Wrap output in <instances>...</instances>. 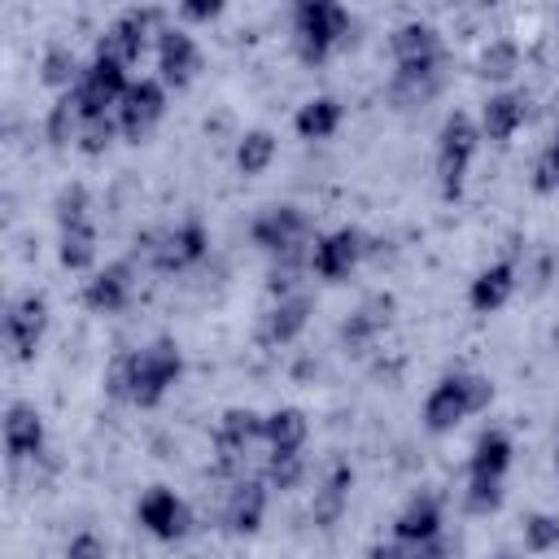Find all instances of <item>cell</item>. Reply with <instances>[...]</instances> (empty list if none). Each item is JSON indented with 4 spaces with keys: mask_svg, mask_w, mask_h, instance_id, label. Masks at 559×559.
Instances as JSON below:
<instances>
[{
    "mask_svg": "<svg viewBox=\"0 0 559 559\" xmlns=\"http://www.w3.org/2000/svg\"><path fill=\"white\" fill-rule=\"evenodd\" d=\"M349 489H354V467H349V463H332L328 476H323L319 489H314L310 520H314L319 528H332V524L345 515V507H349Z\"/></svg>",
    "mask_w": 559,
    "mask_h": 559,
    "instance_id": "603a6c76",
    "label": "cell"
},
{
    "mask_svg": "<svg viewBox=\"0 0 559 559\" xmlns=\"http://www.w3.org/2000/svg\"><path fill=\"white\" fill-rule=\"evenodd\" d=\"M271 489H297L301 480H306V459L301 454H266L262 459V472H258Z\"/></svg>",
    "mask_w": 559,
    "mask_h": 559,
    "instance_id": "d6a6232c",
    "label": "cell"
},
{
    "mask_svg": "<svg viewBox=\"0 0 559 559\" xmlns=\"http://www.w3.org/2000/svg\"><path fill=\"white\" fill-rule=\"evenodd\" d=\"M201 70V48L183 26H162L157 35V79L166 87H188Z\"/></svg>",
    "mask_w": 559,
    "mask_h": 559,
    "instance_id": "2e32d148",
    "label": "cell"
},
{
    "mask_svg": "<svg viewBox=\"0 0 559 559\" xmlns=\"http://www.w3.org/2000/svg\"><path fill=\"white\" fill-rule=\"evenodd\" d=\"M52 210H57V231H61V227L92 223V192H87L83 183H66V188L57 192Z\"/></svg>",
    "mask_w": 559,
    "mask_h": 559,
    "instance_id": "1f68e13d",
    "label": "cell"
},
{
    "mask_svg": "<svg viewBox=\"0 0 559 559\" xmlns=\"http://www.w3.org/2000/svg\"><path fill=\"white\" fill-rule=\"evenodd\" d=\"M127 87H131L127 66H118L109 57H92L83 66L79 83L70 87V96H74V105H79L83 118H100V114H114L118 109V100L127 96Z\"/></svg>",
    "mask_w": 559,
    "mask_h": 559,
    "instance_id": "30bf717a",
    "label": "cell"
},
{
    "mask_svg": "<svg viewBox=\"0 0 559 559\" xmlns=\"http://www.w3.org/2000/svg\"><path fill=\"white\" fill-rule=\"evenodd\" d=\"M183 376V354L170 336H157L140 349H122L109 367H105V393L118 397V402H131V406H157L175 380Z\"/></svg>",
    "mask_w": 559,
    "mask_h": 559,
    "instance_id": "7a4b0ae2",
    "label": "cell"
},
{
    "mask_svg": "<svg viewBox=\"0 0 559 559\" xmlns=\"http://www.w3.org/2000/svg\"><path fill=\"white\" fill-rule=\"evenodd\" d=\"M524 122H528V96H524V92H515V87L489 92V96H485V105H480V118H476L480 135H485V140H493V144H511V140H515V131H520Z\"/></svg>",
    "mask_w": 559,
    "mask_h": 559,
    "instance_id": "ac0fdd59",
    "label": "cell"
},
{
    "mask_svg": "<svg viewBox=\"0 0 559 559\" xmlns=\"http://www.w3.org/2000/svg\"><path fill=\"white\" fill-rule=\"evenodd\" d=\"M389 52H393V83L389 96L406 105H424L441 87V66H445V44L432 22L406 17L389 31Z\"/></svg>",
    "mask_w": 559,
    "mask_h": 559,
    "instance_id": "6da1fadb",
    "label": "cell"
},
{
    "mask_svg": "<svg viewBox=\"0 0 559 559\" xmlns=\"http://www.w3.org/2000/svg\"><path fill=\"white\" fill-rule=\"evenodd\" d=\"M367 559H411V546H402L397 537H393V542H376V546L367 550Z\"/></svg>",
    "mask_w": 559,
    "mask_h": 559,
    "instance_id": "ab89813d",
    "label": "cell"
},
{
    "mask_svg": "<svg viewBox=\"0 0 559 559\" xmlns=\"http://www.w3.org/2000/svg\"><path fill=\"white\" fill-rule=\"evenodd\" d=\"M480 127L472 114L454 109L445 114L441 131H437V188L445 201H459L463 197V183H467V170H472V157L480 148Z\"/></svg>",
    "mask_w": 559,
    "mask_h": 559,
    "instance_id": "52a82bcc",
    "label": "cell"
},
{
    "mask_svg": "<svg viewBox=\"0 0 559 559\" xmlns=\"http://www.w3.org/2000/svg\"><path fill=\"white\" fill-rule=\"evenodd\" d=\"M96 223H79V227H61L57 231V262L66 271H92L96 266Z\"/></svg>",
    "mask_w": 559,
    "mask_h": 559,
    "instance_id": "4316f807",
    "label": "cell"
},
{
    "mask_svg": "<svg viewBox=\"0 0 559 559\" xmlns=\"http://www.w3.org/2000/svg\"><path fill=\"white\" fill-rule=\"evenodd\" d=\"M249 236H253V245H258L262 253H271L280 266L310 262L314 231H310L306 210H297V205H266V210L249 223Z\"/></svg>",
    "mask_w": 559,
    "mask_h": 559,
    "instance_id": "8992f818",
    "label": "cell"
},
{
    "mask_svg": "<svg viewBox=\"0 0 559 559\" xmlns=\"http://www.w3.org/2000/svg\"><path fill=\"white\" fill-rule=\"evenodd\" d=\"M341 118H345V109H341L336 96H310V100L297 105L293 127H297L301 140H328V135H336Z\"/></svg>",
    "mask_w": 559,
    "mask_h": 559,
    "instance_id": "484cf974",
    "label": "cell"
},
{
    "mask_svg": "<svg viewBox=\"0 0 559 559\" xmlns=\"http://www.w3.org/2000/svg\"><path fill=\"white\" fill-rule=\"evenodd\" d=\"M515 70H520V44H515V39H489V44L480 48V61H476V74H480V79L507 83Z\"/></svg>",
    "mask_w": 559,
    "mask_h": 559,
    "instance_id": "4dcf8cb0",
    "label": "cell"
},
{
    "mask_svg": "<svg viewBox=\"0 0 559 559\" xmlns=\"http://www.w3.org/2000/svg\"><path fill=\"white\" fill-rule=\"evenodd\" d=\"M489 402H493L489 376H480V371H450L424 397V428L437 432V437L441 432H454L467 415L489 411Z\"/></svg>",
    "mask_w": 559,
    "mask_h": 559,
    "instance_id": "3957f363",
    "label": "cell"
},
{
    "mask_svg": "<svg viewBox=\"0 0 559 559\" xmlns=\"http://www.w3.org/2000/svg\"><path fill=\"white\" fill-rule=\"evenodd\" d=\"M162 22H166L162 9H127L105 26V35L96 39L92 57H109V61L131 70L148 48V35H162Z\"/></svg>",
    "mask_w": 559,
    "mask_h": 559,
    "instance_id": "ba28073f",
    "label": "cell"
},
{
    "mask_svg": "<svg viewBox=\"0 0 559 559\" xmlns=\"http://www.w3.org/2000/svg\"><path fill=\"white\" fill-rule=\"evenodd\" d=\"M122 131H118V118L114 114H100V118H83V131H79V153H87V157H100L114 140H118Z\"/></svg>",
    "mask_w": 559,
    "mask_h": 559,
    "instance_id": "836d02e7",
    "label": "cell"
},
{
    "mask_svg": "<svg viewBox=\"0 0 559 559\" xmlns=\"http://www.w3.org/2000/svg\"><path fill=\"white\" fill-rule=\"evenodd\" d=\"M389 323H393V297H389V293H371V297L358 301V310L341 323V341H345L349 349H367Z\"/></svg>",
    "mask_w": 559,
    "mask_h": 559,
    "instance_id": "44dd1931",
    "label": "cell"
},
{
    "mask_svg": "<svg viewBox=\"0 0 559 559\" xmlns=\"http://www.w3.org/2000/svg\"><path fill=\"white\" fill-rule=\"evenodd\" d=\"M511 293H515V262L502 258V262H489L485 271H476L472 288H467V301H472L476 314H493L511 301Z\"/></svg>",
    "mask_w": 559,
    "mask_h": 559,
    "instance_id": "7402d4cb",
    "label": "cell"
},
{
    "mask_svg": "<svg viewBox=\"0 0 559 559\" xmlns=\"http://www.w3.org/2000/svg\"><path fill=\"white\" fill-rule=\"evenodd\" d=\"M411 559H450V546H445V537H432L424 546H411Z\"/></svg>",
    "mask_w": 559,
    "mask_h": 559,
    "instance_id": "60d3db41",
    "label": "cell"
},
{
    "mask_svg": "<svg viewBox=\"0 0 559 559\" xmlns=\"http://www.w3.org/2000/svg\"><path fill=\"white\" fill-rule=\"evenodd\" d=\"M66 559H109V550H105V542L96 537V533H74L70 542H66Z\"/></svg>",
    "mask_w": 559,
    "mask_h": 559,
    "instance_id": "74e56055",
    "label": "cell"
},
{
    "mask_svg": "<svg viewBox=\"0 0 559 559\" xmlns=\"http://www.w3.org/2000/svg\"><path fill=\"white\" fill-rule=\"evenodd\" d=\"M79 74H83V66H79V57H74L70 44H48L44 48V57H39V83L44 87H52V92L66 96L79 83Z\"/></svg>",
    "mask_w": 559,
    "mask_h": 559,
    "instance_id": "83f0119b",
    "label": "cell"
},
{
    "mask_svg": "<svg viewBox=\"0 0 559 559\" xmlns=\"http://www.w3.org/2000/svg\"><path fill=\"white\" fill-rule=\"evenodd\" d=\"M393 537L402 546H424V542L441 537V502L432 493L406 498V507L393 515Z\"/></svg>",
    "mask_w": 559,
    "mask_h": 559,
    "instance_id": "ffe728a7",
    "label": "cell"
},
{
    "mask_svg": "<svg viewBox=\"0 0 559 559\" xmlns=\"http://www.w3.org/2000/svg\"><path fill=\"white\" fill-rule=\"evenodd\" d=\"M218 13H223L218 0H183V4H179V17H183V22H214Z\"/></svg>",
    "mask_w": 559,
    "mask_h": 559,
    "instance_id": "f35d334b",
    "label": "cell"
},
{
    "mask_svg": "<svg viewBox=\"0 0 559 559\" xmlns=\"http://www.w3.org/2000/svg\"><path fill=\"white\" fill-rule=\"evenodd\" d=\"M498 559H507V555H498Z\"/></svg>",
    "mask_w": 559,
    "mask_h": 559,
    "instance_id": "b9f144b4",
    "label": "cell"
},
{
    "mask_svg": "<svg viewBox=\"0 0 559 559\" xmlns=\"http://www.w3.org/2000/svg\"><path fill=\"white\" fill-rule=\"evenodd\" d=\"M533 192H559V122H555V135L546 140V148L533 162Z\"/></svg>",
    "mask_w": 559,
    "mask_h": 559,
    "instance_id": "d590c367",
    "label": "cell"
},
{
    "mask_svg": "<svg viewBox=\"0 0 559 559\" xmlns=\"http://www.w3.org/2000/svg\"><path fill=\"white\" fill-rule=\"evenodd\" d=\"M135 520H140V528L153 533L157 542H179V537H188V528H192V507H188L175 489L153 485V489L140 493Z\"/></svg>",
    "mask_w": 559,
    "mask_h": 559,
    "instance_id": "7c38bea8",
    "label": "cell"
},
{
    "mask_svg": "<svg viewBox=\"0 0 559 559\" xmlns=\"http://www.w3.org/2000/svg\"><path fill=\"white\" fill-rule=\"evenodd\" d=\"M271 162H275V135H271L266 127H253V131H245V135L236 140V170H240L245 179L266 175Z\"/></svg>",
    "mask_w": 559,
    "mask_h": 559,
    "instance_id": "f1b7e54d",
    "label": "cell"
},
{
    "mask_svg": "<svg viewBox=\"0 0 559 559\" xmlns=\"http://www.w3.org/2000/svg\"><path fill=\"white\" fill-rule=\"evenodd\" d=\"M266 498H271V485L262 476H240L227 485V498H223V524L227 533H258L262 520H266Z\"/></svg>",
    "mask_w": 559,
    "mask_h": 559,
    "instance_id": "5bb4252c",
    "label": "cell"
},
{
    "mask_svg": "<svg viewBox=\"0 0 559 559\" xmlns=\"http://www.w3.org/2000/svg\"><path fill=\"white\" fill-rule=\"evenodd\" d=\"M310 314H314V301H310L306 288H297V293H288V297H275V301L266 306L262 323H258V341H262V345H288V341H297V336L306 332Z\"/></svg>",
    "mask_w": 559,
    "mask_h": 559,
    "instance_id": "e0dca14e",
    "label": "cell"
},
{
    "mask_svg": "<svg viewBox=\"0 0 559 559\" xmlns=\"http://www.w3.org/2000/svg\"><path fill=\"white\" fill-rule=\"evenodd\" d=\"M524 546L533 555H546V550H559V515L550 511H537L524 520Z\"/></svg>",
    "mask_w": 559,
    "mask_h": 559,
    "instance_id": "e575fe53",
    "label": "cell"
},
{
    "mask_svg": "<svg viewBox=\"0 0 559 559\" xmlns=\"http://www.w3.org/2000/svg\"><path fill=\"white\" fill-rule=\"evenodd\" d=\"M205 253H210V231L201 227V218H183L175 227H153L131 240V262H144L162 275H179V271L197 266Z\"/></svg>",
    "mask_w": 559,
    "mask_h": 559,
    "instance_id": "277c9868",
    "label": "cell"
},
{
    "mask_svg": "<svg viewBox=\"0 0 559 559\" xmlns=\"http://www.w3.org/2000/svg\"><path fill=\"white\" fill-rule=\"evenodd\" d=\"M0 332H4L9 358L13 362H31L39 354V345H44V332H48V297L44 293H17L4 306Z\"/></svg>",
    "mask_w": 559,
    "mask_h": 559,
    "instance_id": "9c48e42d",
    "label": "cell"
},
{
    "mask_svg": "<svg viewBox=\"0 0 559 559\" xmlns=\"http://www.w3.org/2000/svg\"><path fill=\"white\" fill-rule=\"evenodd\" d=\"M135 293V262L131 258H118V262H105L100 271H92V280L83 284V306L96 310V314H118Z\"/></svg>",
    "mask_w": 559,
    "mask_h": 559,
    "instance_id": "9a60e30c",
    "label": "cell"
},
{
    "mask_svg": "<svg viewBox=\"0 0 559 559\" xmlns=\"http://www.w3.org/2000/svg\"><path fill=\"white\" fill-rule=\"evenodd\" d=\"M511 454H515L511 437L502 428H485L467 454V480H502L511 467Z\"/></svg>",
    "mask_w": 559,
    "mask_h": 559,
    "instance_id": "cb8c5ba5",
    "label": "cell"
},
{
    "mask_svg": "<svg viewBox=\"0 0 559 559\" xmlns=\"http://www.w3.org/2000/svg\"><path fill=\"white\" fill-rule=\"evenodd\" d=\"M354 17L345 4H332V0H301L293 9V48L306 66H319L328 61L336 48H345L354 35Z\"/></svg>",
    "mask_w": 559,
    "mask_h": 559,
    "instance_id": "5b68a950",
    "label": "cell"
},
{
    "mask_svg": "<svg viewBox=\"0 0 559 559\" xmlns=\"http://www.w3.org/2000/svg\"><path fill=\"white\" fill-rule=\"evenodd\" d=\"M79 131H83V114H79L74 96L66 92V96H57V100L48 105V114H44V135H48L52 148H66V144H79Z\"/></svg>",
    "mask_w": 559,
    "mask_h": 559,
    "instance_id": "f546056e",
    "label": "cell"
},
{
    "mask_svg": "<svg viewBox=\"0 0 559 559\" xmlns=\"http://www.w3.org/2000/svg\"><path fill=\"white\" fill-rule=\"evenodd\" d=\"M4 450L13 463H31L44 454V415L31 402L4 406Z\"/></svg>",
    "mask_w": 559,
    "mask_h": 559,
    "instance_id": "d6986e66",
    "label": "cell"
},
{
    "mask_svg": "<svg viewBox=\"0 0 559 559\" xmlns=\"http://www.w3.org/2000/svg\"><path fill=\"white\" fill-rule=\"evenodd\" d=\"M306 441H310V419H306V411L280 406V411L266 415V428H262L266 454H301Z\"/></svg>",
    "mask_w": 559,
    "mask_h": 559,
    "instance_id": "d4e9b609",
    "label": "cell"
},
{
    "mask_svg": "<svg viewBox=\"0 0 559 559\" xmlns=\"http://www.w3.org/2000/svg\"><path fill=\"white\" fill-rule=\"evenodd\" d=\"M502 498H507L502 480H467V489H463V507H467L472 515H489V511H498Z\"/></svg>",
    "mask_w": 559,
    "mask_h": 559,
    "instance_id": "8d00e7d4",
    "label": "cell"
},
{
    "mask_svg": "<svg viewBox=\"0 0 559 559\" xmlns=\"http://www.w3.org/2000/svg\"><path fill=\"white\" fill-rule=\"evenodd\" d=\"M367 253H371V240H367L358 227H336V231L314 236L306 266H310L319 280L341 284V280H349V275L358 271V262H362Z\"/></svg>",
    "mask_w": 559,
    "mask_h": 559,
    "instance_id": "8fae6325",
    "label": "cell"
},
{
    "mask_svg": "<svg viewBox=\"0 0 559 559\" xmlns=\"http://www.w3.org/2000/svg\"><path fill=\"white\" fill-rule=\"evenodd\" d=\"M162 114H166V83H162V79H140V83H131L127 96H122L118 109H114L118 131H122V140H131V144H140V140L162 122Z\"/></svg>",
    "mask_w": 559,
    "mask_h": 559,
    "instance_id": "4fadbf2b",
    "label": "cell"
}]
</instances>
